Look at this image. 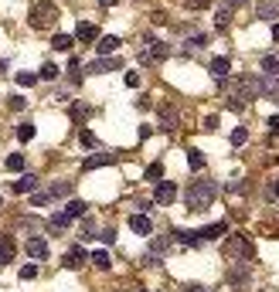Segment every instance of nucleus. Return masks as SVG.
Instances as JSON below:
<instances>
[{"label":"nucleus","instance_id":"nucleus-3","mask_svg":"<svg viewBox=\"0 0 279 292\" xmlns=\"http://www.w3.org/2000/svg\"><path fill=\"white\" fill-rule=\"evenodd\" d=\"M55 21H58V7L51 0H41V4L31 7V27L34 31H45V27H51Z\"/></svg>","mask_w":279,"mask_h":292},{"label":"nucleus","instance_id":"nucleus-23","mask_svg":"<svg viewBox=\"0 0 279 292\" xmlns=\"http://www.w3.org/2000/svg\"><path fill=\"white\" fill-rule=\"evenodd\" d=\"M256 17H262V21H276L279 7L276 4H256Z\"/></svg>","mask_w":279,"mask_h":292},{"label":"nucleus","instance_id":"nucleus-33","mask_svg":"<svg viewBox=\"0 0 279 292\" xmlns=\"http://www.w3.org/2000/svg\"><path fill=\"white\" fill-rule=\"evenodd\" d=\"M204 45H208V34H191V41H188L191 51H198V48H204Z\"/></svg>","mask_w":279,"mask_h":292},{"label":"nucleus","instance_id":"nucleus-27","mask_svg":"<svg viewBox=\"0 0 279 292\" xmlns=\"http://www.w3.org/2000/svg\"><path fill=\"white\" fill-rule=\"evenodd\" d=\"M17 139H21V143H31V139H34V123L24 119V123L17 126Z\"/></svg>","mask_w":279,"mask_h":292},{"label":"nucleus","instance_id":"nucleus-15","mask_svg":"<svg viewBox=\"0 0 279 292\" xmlns=\"http://www.w3.org/2000/svg\"><path fill=\"white\" fill-rule=\"evenodd\" d=\"M34 187H38V177H34V173H24L21 180H14V191L17 194H34Z\"/></svg>","mask_w":279,"mask_h":292},{"label":"nucleus","instance_id":"nucleus-30","mask_svg":"<svg viewBox=\"0 0 279 292\" xmlns=\"http://www.w3.org/2000/svg\"><path fill=\"white\" fill-rule=\"evenodd\" d=\"M188 163H191V170H201V167H204L201 150H188Z\"/></svg>","mask_w":279,"mask_h":292},{"label":"nucleus","instance_id":"nucleus-47","mask_svg":"<svg viewBox=\"0 0 279 292\" xmlns=\"http://www.w3.org/2000/svg\"><path fill=\"white\" fill-rule=\"evenodd\" d=\"M99 4H102V7H112V4H116V0H99Z\"/></svg>","mask_w":279,"mask_h":292},{"label":"nucleus","instance_id":"nucleus-42","mask_svg":"<svg viewBox=\"0 0 279 292\" xmlns=\"http://www.w3.org/2000/svg\"><path fill=\"white\" fill-rule=\"evenodd\" d=\"M34 275H38V269H34V265H24V269H21V279H34Z\"/></svg>","mask_w":279,"mask_h":292},{"label":"nucleus","instance_id":"nucleus-4","mask_svg":"<svg viewBox=\"0 0 279 292\" xmlns=\"http://www.w3.org/2000/svg\"><path fill=\"white\" fill-rule=\"evenodd\" d=\"M85 207H89L85 201H68L65 211H58L55 217H51V225H55V228H68L75 217H82V214H85Z\"/></svg>","mask_w":279,"mask_h":292},{"label":"nucleus","instance_id":"nucleus-41","mask_svg":"<svg viewBox=\"0 0 279 292\" xmlns=\"http://www.w3.org/2000/svg\"><path fill=\"white\" fill-rule=\"evenodd\" d=\"M204 129L214 133V129H218V116H208V119H204Z\"/></svg>","mask_w":279,"mask_h":292},{"label":"nucleus","instance_id":"nucleus-29","mask_svg":"<svg viewBox=\"0 0 279 292\" xmlns=\"http://www.w3.org/2000/svg\"><path fill=\"white\" fill-rule=\"evenodd\" d=\"M4 167H7V170H14V173H17V170H24V157H21V153H11V157L4 160Z\"/></svg>","mask_w":279,"mask_h":292},{"label":"nucleus","instance_id":"nucleus-26","mask_svg":"<svg viewBox=\"0 0 279 292\" xmlns=\"http://www.w3.org/2000/svg\"><path fill=\"white\" fill-rule=\"evenodd\" d=\"M38 79L55 82V79H58V65H55V61H45V65H41V71H38Z\"/></svg>","mask_w":279,"mask_h":292},{"label":"nucleus","instance_id":"nucleus-43","mask_svg":"<svg viewBox=\"0 0 279 292\" xmlns=\"http://www.w3.org/2000/svg\"><path fill=\"white\" fill-rule=\"evenodd\" d=\"M99 238H102V241H106V245H112V241H116V231H102Z\"/></svg>","mask_w":279,"mask_h":292},{"label":"nucleus","instance_id":"nucleus-31","mask_svg":"<svg viewBox=\"0 0 279 292\" xmlns=\"http://www.w3.org/2000/svg\"><path fill=\"white\" fill-rule=\"evenodd\" d=\"M78 139H82V146H89V150H96V146H99V139H96V133H92V129H82V133H78Z\"/></svg>","mask_w":279,"mask_h":292},{"label":"nucleus","instance_id":"nucleus-44","mask_svg":"<svg viewBox=\"0 0 279 292\" xmlns=\"http://www.w3.org/2000/svg\"><path fill=\"white\" fill-rule=\"evenodd\" d=\"M269 133H279V116H272V119H269Z\"/></svg>","mask_w":279,"mask_h":292},{"label":"nucleus","instance_id":"nucleus-34","mask_svg":"<svg viewBox=\"0 0 279 292\" xmlns=\"http://www.w3.org/2000/svg\"><path fill=\"white\" fill-rule=\"evenodd\" d=\"M34 82H38V75H31V71H17V85H24V89H31Z\"/></svg>","mask_w":279,"mask_h":292},{"label":"nucleus","instance_id":"nucleus-39","mask_svg":"<svg viewBox=\"0 0 279 292\" xmlns=\"http://www.w3.org/2000/svg\"><path fill=\"white\" fill-rule=\"evenodd\" d=\"M7 105H11L14 113H21L24 105H27V99H21V95H11V102H7Z\"/></svg>","mask_w":279,"mask_h":292},{"label":"nucleus","instance_id":"nucleus-37","mask_svg":"<svg viewBox=\"0 0 279 292\" xmlns=\"http://www.w3.org/2000/svg\"><path fill=\"white\" fill-rule=\"evenodd\" d=\"M85 116H89V109H85V105H72V119H75V123H82Z\"/></svg>","mask_w":279,"mask_h":292},{"label":"nucleus","instance_id":"nucleus-5","mask_svg":"<svg viewBox=\"0 0 279 292\" xmlns=\"http://www.w3.org/2000/svg\"><path fill=\"white\" fill-rule=\"evenodd\" d=\"M146 45H150V48H143V51H140V61H143V65H150V61H164V58L170 55V45H164V41L146 38Z\"/></svg>","mask_w":279,"mask_h":292},{"label":"nucleus","instance_id":"nucleus-6","mask_svg":"<svg viewBox=\"0 0 279 292\" xmlns=\"http://www.w3.org/2000/svg\"><path fill=\"white\" fill-rule=\"evenodd\" d=\"M259 95L262 99H279V75H259Z\"/></svg>","mask_w":279,"mask_h":292},{"label":"nucleus","instance_id":"nucleus-38","mask_svg":"<svg viewBox=\"0 0 279 292\" xmlns=\"http://www.w3.org/2000/svg\"><path fill=\"white\" fill-rule=\"evenodd\" d=\"M48 201H51V194H31V204H34V207H45Z\"/></svg>","mask_w":279,"mask_h":292},{"label":"nucleus","instance_id":"nucleus-13","mask_svg":"<svg viewBox=\"0 0 279 292\" xmlns=\"http://www.w3.org/2000/svg\"><path fill=\"white\" fill-rule=\"evenodd\" d=\"M112 153H96V157H85L82 160V170H96V167H106V163H112Z\"/></svg>","mask_w":279,"mask_h":292},{"label":"nucleus","instance_id":"nucleus-1","mask_svg":"<svg viewBox=\"0 0 279 292\" xmlns=\"http://www.w3.org/2000/svg\"><path fill=\"white\" fill-rule=\"evenodd\" d=\"M214 194H218V187H214L211 180H194L188 187V207L191 211H204V207H211Z\"/></svg>","mask_w":279,"mask_h":292},{"label":"nucleus","instance_id":"nucleus-16","mask_svg":"<svg viewBox=\"0 0 279 292\" xmlns=\"http://www.w3.org/2000/svg\"><path fill=\"white\" fill-rule=\"evenodd\" d=\"M222 235H228V225H225V221H218V225H208V228H201V238H204V241H214V238H222Z\"/></svg>","mask_w":279,"mask_h":292},{"label":"nucleus","instance_id":"nucleus-9","mask_svg":"<svg viewBox=\"0 0 279 292\" xmlns=\"http://www.w3.org/2000/svg\"><path fill=\"white\" fill-rule=\"evenodd\" d=\"M130 228H133L136 235H153V221L146 214H130Z\"/></svg>","mask_w":279,"mask_h":292},{"label":"nucleus","instance_id":"nucleus-32","mask_svg":"<svg viewBox=\"0 0 279 292\" xmlns=\"http://www.w3.org/2000/svg\"><path fill=\"white\" fill-rule=\"evenodd\" d=\"M160 177H164V167H160V163H150V167H146V180L160 184Z\"/></svg>","mask_w":279,"mask_h":292},{"label":"nucleus","instance_id":"nucleus-17","mask_svg":"<svg viewBox=\"0 0 279 292\" xmlns=\"http://www.w3.org/2000/svg\"><path fill=\"white\" fill-rule=\"evenodd\" d=\"M116 48H119V38H112V34H106V38L96 41V51H99V55H112Z\"/></svg>","mask_w":279,"mask_h":292},{"label":"nucleus","instance_id":"nucleus-40","mask_svg":"<svg viewBox=\"0 0 279 292\" xmlns=\"http://www.w3.org/2000/svg\"><path fill=\"white\" fill-rule=\"evenodd\" d=\"M126 85L136 89V85H140V75H136V71H126Z\"/></svg>","mask_w":279,"mask_h":292},{"label":"nucleus","instance_id":"nucleus-36","mask_svg":"<svg viewBox=\"0 0 279 292\" xmlns=\"http://www.w3.org/2000/svg\"><path fill=\"white\" fill-rule=\"evenodd\" d=\"M188 4V11H204V7H211V0H184Z\"/></svg>","mask_w":279,"mask_h":292},{"label":"nucleus","instance_id":"nucleus-24","mask_svg":"<svg viewBox=\"0 0 279 292\" xmlns=\"http://www.w3.org/2000/svg\"><path fill=\"white\" fill-rule=\"evenodd\" d=\"M174 238H177L180 245H201V241H204L201 231H174Z\"/></svg>","mask_w":279,"mask_h":292},{"label":"nucleus","instance_id":"nucleus-20","mask_svg":"<svg viewBox=\"0 0 279 292\" xmlns=\"http://www.w3.org/2000/svg\"><path fill=\"white\" fill-rule=\"evenodd\" d=\"M259 68H262V75H279V55H262Z\"/></svg>","mask_w":279,"mask_h":292},{"label":"nucleus","instance_id":"nucleus-19","mask_svg":"<svg viewBox=\"0 0 279 292\" xmlns=\"http://www.w3.org/2000/svg\"><path fill=\"white\" fill-rule=\"evenodd\" d=\"M27 255L45 259V255H48V241H45V238H31V241H27Z\"/></svg>","mask_w":279,"mask_h":292},{"label":"nucleus","instance_id":"nucleus-46","mask_svg":"<svg viewBox=\"0 0 279 292\" xmlns=\"http://www.w3.org/2000/svg\"><path fill=\"white\" fill-rule=\"evenodd\" d=\"M225 4H232V7H238V4H245V0H225Z\"/></svg>","mask_w":279,"mask_h":292},{"label":"nucleus","instance_id":"nucleus-2","mask_svg":"<svg viewBox=\"0 0 279 292\" xmlns=\"http://www.w3.org/2000/svg\"><path fill=\"white\" fill-rule=\"evenodd\" d=\"M222 255L228 262H249L252 259V241H249L245 235H228L222 245Z\"/></svg>","mask_w":279,"mask_h":292},{"label":"nucleus","instance_id":"nucleus-45","mask_svg":"<svg viewBox=\"0 0 279 292\" xmlns=\"http://www.w3.org/2000/svg\"><path fill=\"white\" fill-rule=\"evenodd\" d=\"M272 41H279V24H272Z\"/></svg>","mask_w":279,"mask_h":292},{"label":"nucleus","instance_id":"nucleus-18","mask_svg":"<svg viewBox=\"0 0 279 292\" xmlns=\"http://www.w3.org/2000/svg\"><path fill=\"white\" fill-rule=\"evenodd\" d=\"M228 71H232V61H228V58H211V75L214 79H225V75H228Z\"/></svg>","mask_w":279,"mask_h":292},{"label":"nucleus","instance_id":"nucleus-22","mask_svg":"<svg viewBox=\"0 0 279 292\" xmlns=\"http://www.w3.org/2000/svg\"><path fill=\"white\" fill-rule=\"evenodd\" d=\"M75 41L78 38H72V34H55V38H51V48H55V51H72Z\"/></svg>","mask_w":279,"mask_h":292},{"label":"nucleus","instance_id":"nucleus-14","mask_svg":"<svg viewBox=\"0 0 279 292\" xmlns=\"http://www.w3.org/2000/svg\"><path fill=\"white\" fill-rule=\"evenodd\" d=\"M89 262V255H85V248H72L65 255V269H78V265H85Z\"/></svg>","mask_w":279,"mask_h":292},{"label":"nucleus","instance_id":"nucleus-7","mask_svg":"<svg viewBox=\"0 0 279 292\" xmlns=\"http://www.w3.org/2000/svg\"><path fill=\"white\" fill-rule=\"evenodd\" d=\"M174 197H177V187H174L170 180H160L157 191H153V201L157 204H174Z\"/></svg>","mask_w":279,"mask_h":292},{"label":"nucleus","instance_id":"nucleus-35","mask_svg":"<svg viewBox=\"0 0 279 292\" xmlns=\"http://www.w3.org/2000/svg\"><path fill=\"white\" fill-rule=\"evenodd\" d=\"M249 139V129H242V126H238V129H232V146H242Z\"/></svg>","mask_w":279,"mask_h":292},{"label":"nucleus","instance_id":"nucleus-8","mask_svg":"<svg viewBox=\"0 0 279 292\" xmlns=\"http://www.w3.org/2000/svg\"><path fill=\"white\" fill-rule=\"evenodd\" d=\"M116 68H119V58H96V61H92L89 65V71L92 75H106V71H116Z\"/></svg>","mask_w":279,"mask_h":292},{"label":"nucleus","instance_id":"nucleus-10","mask_svg":"<svg viewBox=\"0 0 279 292\" xmlns=\"http://www.w3.org/2000/svg\"><path fill=\"white\" fill-rule=\"evenodd\" d=\"M75 38H78V41H85V45H92V41H99V27L85 21V24H78V27H75Z\"/></svg>","mask_w":279,"mask_h":292},{"label":"nucleus","instance_id":"nucleus-48","mask_svg":"<svg viewBox=\"0 0 279 292\" xmlns=\"http://www.w3.org/2000/svg\"><path fill=\"white\" fill-rule=\"evenodd\" d=\"M272 194H276V197H279V180H276V187H272Z\"/></svg>","mask_w":279,"mask_h":292},{"label":"nucleus","instance_id":"nucleus-12","mask_svg":"<svg viewBox=\"0 0 279 292\" xmlns=\"http://www.w3.org/2000/svg\"><path fill=\"white\" fill-rule=\"evenodd\" d=\"M14 255H17V245H14V238L0 235V265H7V262H14Z\"/></svg>","mask_w":279,"mask_h":292},{"label":"nucleus","instance_id":"nucleus-28","mask_svg":"<svg viewBox=\"0 0 279 292\" xmlns=\"http://www.w3.org/2000/svg\"><path fill=\"white\" fill-rule=\"evenodd\" d=\"M92 265H96V269H109V265H112L109 251H92Z\"/></svg>","mask_w":279,"mask_h":292},{"label":"nucleus","instance_id":"nucleus-25","mask_svg":"<svg viewBox=\"0 0 279 292\" xmlns=\"http://www.w3.org/2000/svg\"><path fill=\"white\" fill-rule=\"evenodd\" d=\"M51 201H55V197H68V194H72V180H58V184H51Z\"/></svg>","mask_w":279,"mask_h":292},{"label":"nucleus","instance_id":"nucleus-21","mask_svg":"<svg viewBox=\"0 0 279 292\" xmlns=\"http://www.w3.org/2000/svg\"><path fill=\"white\" fill-rule=\"evenodd\" d=\"M232 11H235L232 4H225L222 11L214 14V27H218V31H225V27H228V24H232Z\"/></svg>","mask_w":279,"mask_h":292},{"label":"nucleus","instance_id":"nucleus-11","mask_svg":"<svg viewBox=\"0 0 279 292\" xmlns=\"http://www.w3.org/2000/svg\"><path fill=\"white\" fill-rule=\"evenodd\" d=\"M177 109L174 105H160V129H177Z\"/></svg>","mask_w":279,"mask_h":292},{"label":"nucleus","instance_id":"nucleus-49","mask_svg":"<svg viewBox=\"0 0 279 292\" xmlns=\"http://www.w3.org/2000/svg\"><path fill=\"white\" fill-rule=\"evenodd\" d=\"M0 207H4V197H0Z\"/></svg>","mask_w":279,"mask_h":292}]
</instances>
